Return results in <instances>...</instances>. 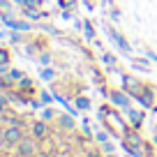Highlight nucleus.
Listing matches in <instances>:
<instances>
[{"label":"nucleus","instance_id":"f257e3e1","mask_svg":"<svg viewBox=\"0 0 157 157\" xmlns=\"http://www.w3.org/2000/svg\"><path fill=\"white\" fill-rule=\"evenodd\" d=\"M106 99H109V104H113V106L120 109V111H125V109L132 106V97H129L123 88H109L106 90Z\"/></svg>","mask_w":157,"mask_h":157},{"label":"nucleus","instance_id":"f03ea898","mask_svg":"<svg viewBox=\"0 0 157 157\" xmlns=\"http://www.w3.org/2000/svg\"><path fill=\"white\" fill-rule=\"evenodd\" d=\"M120 88H123L132 99H136L139 95L143 93V88H146V81H141V78L132 76V74H125V76H123V86H120Z\"/></svg>","mask_w":157,"mask_h":157},{"label":"nucleus","instance_id":"7ed1b4c3","mask_svg":"<svg viewBox=\"0 0 157 157\" xmlns=\"http://www.w3.org/2000/svg\"><path fill=\"white\" fill-rule=\"evenodd\" d=\"M155 99H157V88L155 86H150V83H146V88H143V93L136 97V102L141 104L146 111H155Z\"/></svg>","mask_w":157,"mask_h":157},{"label":"nucleus","instance_id":"20e7f679","mask_svg":"<svg viewBox=\"0 0 157 157\" xmlns=\"http://www.w3.org/2000/svg\"><path fill=\"white\" fill-rule=\"evenodd\" d=\"M23 136H25L23 125H10V127H5V132H2V141H5L7 146H16Z\"/></svg>","mask_w":157,"mask_h":157},{"label":"nucleus","instance_id":"39448f33","mask_svg":"<svg viewBox=\"0 0 157 157\" xmlns=\"http://www.w3.org/2000/svg\"><path fill=\"white\" fill-rule=\"evenodd\" d=\"M125 120H127V125L129 127H134V129H141L143 127V120H146V113L143 111H136V109H125Z\"/></svg>","mask_w":157,"mask_h":157},{"label":"nucleus","instance_id":"423d86ee","mask_svg":"<svg viewBox=\"0 0 157 157\" xmlns=\"http://www.w3.org/2000/svg\"><path fill=\"white\" fill-rule=\"evenodd\" d=\"M16 150H19V155H37V139L35 136H23L19 143H16Z\"/></svg>","mask_w":157,"mask_h":157},{"label":"nucleus","instance_id":"0eeeda50","mask_svg":"<svg viewBox=\"0 0 157 157\" xmlns=\"http://www.w3.org/2000/svg\"><path fill=\"white\" fill-rule=\"evenodd\" d=\"M30 136H35L37 141H46V139L51 136L49 125H46V120H44V118H42V120H35V123L30 125Z\"/></svg>","mask_w":157,"mask_h":157},{"label":"nucleus","instance_id":"6e6552de","mask_svg":"<svg viewBox=\"0 0 157 157\" xmlns=\"http://www.w3.org/2000/svg\"><path fill=\"white\" fill-rule=\"evenodd\" d=\"M106 35H109V37L113 39V44H116V46H118L120 51H125V53H129V51H132V46L127 44V39H125V35L120 33V30H116L113 25H106Z\"/></svg>","mask_w":157,"mask_h":157},{"label":"nucleus","instance_id":"1a4fd4ad","mask_svg":"<svg viewBox=\"0 0 157 157\" xmlns=\"http://www.w3.org/2000/svg\"><path fill=\"white\" fill-rule=\"evenodd\" d=\"M56 120H58L60 127H65L67 132H74V127H76V123H74V118L69 116V113H65V116H58Z\"/></svg>","mask_w":157,"mask_h":157},{"label":"nucleus","instance_id":"9d476101","mask_svg":"<svg viewBox=\"0 0 157 157\" xmlns=\"http://www.w3.org/2000/svg\"><path fill=\"white\" fill-rule=\"evenodd\" d=\"M74 104H76L78 111H90V106H93L90 99L86 97V95H76V97H74Z\"/></svg>","mask_w":157,"mask_h":157},{"label":"nucleus","instance_id":"9b49d317","mask_svg":"<svg viewBox=\"0 0 157 157\" xmlns=\"http://www.w3.org/2000/svg\"><path fill=\"white\" fill-rule=\"evenodd\" d=\"M5 21H7V25H10L12 30H30V23H25V21H12V19H7V16H5Z\"/></svg>","mask_w":157,"mask_h":157},{"label":"nucleus","instance_id":"f8f14e48","mask_svg":"<svg viewBox=\"0 0 157 157\" xmlns=\"http://www.w3.org/2000/svg\"><path fill=\"white\" fill-rule=\"evenodd\" d=\"M132 65H134L136 69H146V72L150 69V63H148V58H134Z\"/></svg>","mask_w":157,"mask_h":157},{"label":"nucleus","instance_id":"ddd939ff","mask_svg":"<svg viewBox=\"0 0 157 157\" xmlns=\"http://www.w3.org/2000/svg\"><path fill=\"white\" fill-rule=\"evenodd\" d=\"M102 63L106 65V67H111V69H113L118 60H116V56H111V53H104V56H102Z\"/></svg>","mask_w":157,"mask_h":157},{"label":"nucleus","instance_id":"4468645a","mask_svg":"<svg viewBox=\"0 0 157 157\" xmlns=\"http://www.w3.org/2000/svg\"><path fill=\"white\" fill-rule=\"evenodd\" d=\"M0 65H10V51L0 46Z\"/></svg>","mask_w":157,"mask_h":157},{"label":"nucleus","instance_id":"2eb2a0df","mask_svg":"<svg viewBox=\"0 0 157 157\" xmlns=\"http://www.w3.org/2000/svg\"><path fill=\"white\" fill-rule=\"evenodd\" d=\"M42 78H44V81H53V78H56V72H53V69H49V67L42 69Z\"/></svg>","mask_w":157,"mask_h":157},{"label":"nucleus","instance_id":"dca6fc26","mask_svg":"<svg viewBox=\"0 0 157 157\" xmlns=\"http://www.w3.org/2000/svg\"><path fill=\"white\" fill-rule=\"evenodd\" d=\"M19 88H23V90H33V81H30L28 76H23V78L19 81Z\"/></svg>","mask_w":157,"mask_h":157},{"label":"nucleus","instance_id":"f3484780","mask_svg":"<svg viewBox=\"0 0 157 157\" xmlns=\"http://www.w3.org/2000/svg\"><path fill=\"white\" fill-rule=\"evenodd\" d=\"M39 5H42L39 0H25V2H23L25 10H39Z\"/></svg>","mask_w":157,"mask_h":157},{"label":"nucleus","instance_id":"a211bd4d","mask_svg":"<svg viewBox=\"0 0 157 157\" xmlns=\"http://www.w3.org/2000/svg\"><path fill=\"white\" fill-rule=\"evenodd\" d=\"M7 76H10V78H14V81H21V78L25 76V74H23V72H19V69H12V72H7Z\"/></svg>","mask_w":157,"mask_h":157},{"label":"nucleus","instance_id":"6ab92c4d","mask_svg":"<svg viewBox=\"0 0 157 157\" xmlns=\"http://www.w3.org/2000/svg\"><path fill=\"white\" fill-rule=\"evenodd\" d=\"M42 118H44L46 123H49V120H56L58 116H56V111H51V109H44V116H42Z\"/></svg>","mask_w":157,"mask_h":157},{"label":"nucleus","instance_id":"aec40b11","mask_svg":"<svg viewBox=\"0 0 157 157\" xmlns=\"http://www.w3.org/2000/svg\"><path fill=\"white\" fill-rule=\"evenodd\" d=\"M109 136H111V134H109V132H106V129H102V132H99V134H97V141H102V143H106V141H109Z\"/></svg>","mask_w":157,"mask_h":157},{"label":"nucleus","instance_id":"412c9836","mask_svg":"<svg viewBox=\"0 0 157 157\" xmlns=\"http://www.w3.org/2000/svg\"><path fill=\"white\" fill-rule=\"evenodd\" d=\"M86 37H88V39H95V28H93L90 23H86Z\"/></svg>","mask_w":157,"mask_h":157},{"label":"nucleus","instance_id":"4be33fe9","mask_svg":"<svg viewBox=\"0 0 157 157\" xmlns=\"http://www.w3.org/2000/svg\"><path fill=\"white\" fill-rule=\"evenodd\" d=\"M83 157H102V152L95 150V148H90V150H86V152H83Z\"/></svg>","mask_w":157,"mask_h":157},{"label":"nucleus","instance_id":"5701e85b","mask_svg":"<svg viewBox=\"0 0 157 157\" xmlns=\"http://www.w3.org/2000/svg\"><path fill=\"white\" fill-rule=\"evenodd\" d=\"M39 63H42V65H49L51 63V53H42V56H39Z\"/></svg>","mask_w":157,"mask_h":157},{"label":"nucleus","instance_id":"b1692460","mask_svg":"<svg viewBox=\"0 0 157 157\" xmlns=\"http://www.w3.org/2000/svg\"><path fill=\"white\" fill-rule=\"evenodd\" d=\"M104 152H109V155H113V152H116V148H113V143H104Z\"/></svg>","mask_w":157,"mask_h":157},{"label":"nucleus","instance_id":"393cba45","mask_svg":"<svg viewBox=\"0 0 157 157\" xmlns=\"http://www.w3.org/2000/svg\"><path fill=\"white\" fill-rule=\"evenodd\" d=\"M53 99H51V95L49 93H42V104H51Z\"/></svg>","mask_w":157,"mask_h":157},{"label":"nucleus","instance_id":"a878e982","mask_svg":"<svg viewBox=\"0 0 157 157\" xmlns=\"http://www.w3.org/2000/svg\"><path fill=\"white\" fill-rule=\"evenodd\" d=\"M5 109H7V99L0 95V113H5Z\"/></svg>","mask_w":157,"mask_h":157},{"label":"nucleus","instance_id":"bb28decb","mask_svg":"<svg viewBox=\"0 0 157 157\" xmlns=\"http://www.w3.org/2000/svg\"><path fill=\"white\" fill-rule=\"evenodd\" d=\"M60 5H63V7L65 5H74V0H60Z\"/></svg>","mask_w":157,"mask_h":157},{"label":"nucleus","instance_id":"cd10ccee","mask_svg":"<svg viewBox=\"0 0 157 157\" xmlns=\"http://www.w3.org/2000/svg\"><path fill=\"white\" fill-rule=\"evenodd\" d=\"M14 2H16V5H21V7H23V2H25V0H14Z\"/></svg>","mask_w":157,"mask_h":157},{"label":"nucleus","instance_id":"c85d7f7f","mask_svg":"<svg viewBox=\"0 0 157 157\" xmlns=\"http://www.w3.org/2000/svg\"><path fill=\"white\" fill-rule=\"evenodd\" d=\"M152 143H155V146H157V134H155V136H152Z\"/></svg>","mask_w":157,"mask_h":157}]
</instances>
